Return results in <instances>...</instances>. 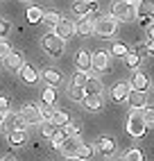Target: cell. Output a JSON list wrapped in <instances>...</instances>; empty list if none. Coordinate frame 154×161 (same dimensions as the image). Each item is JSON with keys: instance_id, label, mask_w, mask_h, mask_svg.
Here are the masks:
<instances>
[{"instance_id": "cell-1", "label": "cell", "mask_w": 154, "mask_h": 161, "mask_svg": "<svg viewBox=\"0 0 154 161\" xmlns=\"http://www.w3.org/2000/svg\"><path fill=\"white\" fill-rule=\"evenodd\" d=\"M116 30H118V20L109 14V16H95L93 20V32L100 39H111L116 34Z\"/></svg>"}, {"instance_id": "cell-2", "label": "cell", "mask_w": 154, "mask_h": 161, "mask_svg": "<svg viewBox=\"0 0 154 161\" xmlns=\"http://www.w3.org/2000/svg\"><path fill=\"white\" fill-rule=\"evenodd\" d=\"M111 16L116 20H134L136 18V7H134V3L118 0V3L111 5Z\"/></svg>"}, {"instance_id": "cell-3", "label": "cell", "mask_w": 154, "mask_h": 161, "mask_svg": "<svg viewBox=\"0 0 154 161\" xmlns=\"http://www.w3.org/2000/svg\"><path fill=\"white\" fill-rule=\"evenodd\" d=\"M41 43H43V50H46L50 57H61L63 55V39L57 36L54 32H48Z\"/></svg>"}, {"instance_id": "cell-4", "label": "cell", "mask_w": 154, "mask_h": 161, "mask_svg": "<svg viewBox=\"0 0 154 161\" xmlns=\"http://www.w3.org/2000/svg\"><path fill=\"white\" fill-rule=\"evenodd\" d=\"M127 132H129L131 136H136V138H143V136H145L147 125H145V120H143V114H140L138 109L131 111L129 120H127Z\"/></svg>"}, {"instance_id": "cell-5", "label": "cell", "mask_w": 154, "mask_h": 161, "mask_svg": "<svg viewBox=\"0 0 154 161\" xmlns=\"http://www.w3.org/2000/svg\"><path fill=\"white\" fill-rule=\"evenodd\" d=\"M0 125H3V132L5 134H12L14 130H25V127H27L23 123V118H20V114H14V111H5Z\"/></svg>"}, {"instance_id": "cell-6", "label": "cell", "mask_w": 154, "mask_h": 161, "mask_svg": "<svg viewBox=\"0 0 154 161\" xmlns=\"http://www.w3.org/2000/svg\"><path fill=\"white\" fill-rule=\"evenodd\" d=\"M20 118H23V123L30 127V125H41L43 116H41V109L32 102V104H25L23 109H20Z\"/></svg>"}, {"instance_id": "cell-7", "label": "cell", "mask_w": 154, "mask_h": 161, "mask_svg": "<svg viewBox=\"0 0 154 161\" xmlns=\"http://www.w3.org/2000/svg\"><path fill=\"white\" fill-rule=\"evenodd\" d=\"M84 143H82V138L80 136H66V141L61 143V152H63V157L66 159H70V157H77V152H80V147H82Z\"/></svg>"}, {"instance_id": "cell-8", "label": "cell", "mask_w": 154, "mask_h": 161, "mask_svg": "<svg viewBox=\"0 0 154 161\" xmlns=\"http://www.w3.org/2000/svg\"><path fill=\"white\" fill-rule=\"evenodd\" d=\"M54 34L61 36L63 41H66V39H70V36L75 34V23H73V20H68V18H61L59 23L54 25Z\"/></svg>"}, {"instance_id": "cell-9", "label": "cell", "mask_w": 154, "mask_h": 161, "mask_svg": "<svg viewBox=\"0 0 154 161\" xmlns=\"http://www.w3.org/2000/svg\"><path fill=\"white\" fill-rule=\"evenodd\" d=\"M109 52H104V50H97V52H93L91 55V68H95V70H107L109 68Z\"/></svg>"}, {"instance_id": "cell-10", "label": "cell", "mask_w": 154, "mask_h": 161, "mask_svg": "<svg viewBox=\"0 0 154 161\" xmlns=\"http://www.w3.org/2000/svg\"><path fill=\"white\" fill-rule=\"evenodd\" d=\"M127 102L131 109H143V107H147V93L145 91H129Z\"/></svg>"}, {"instance_id": "cell-11", "label": "cell", "mask_w": 154, "mask_h": 161, "mask_svg": "<svg viewBox=\"0 0 154 161\" xmlns=\"http://www.w3.org/2000/svg\"><path fill=\"white\" fill-rule=\"evenodd\" d=\"M75 32H77L80 36H91V34H93V18L82 16V18L75 23Z\"/></svg>"}, {"instance_id": "cell-12", "label": "cell", "mask_w": 154, "mask_h": 161, "mask_svg": "<svg viewBox=\"0 0 154 161\" xmlns=\"http://www.w3.org/2000/svg\"><path fill=\"white\" fill-rule=\"evenodd\" d=\"M23 52H18V50H12L9 55L5 57V66L9 70H20V66H23Z\"/></svg>"}, {"instance_id": "cell-13", "label": "cell", "mask_w": 154, "mask_h": 161, "mask_svg": "<svg viewBox=\"0 0 154 161\" xmlns=\"http://www.w3.org/2000/svg\"><path fill=\"white\" fill-rule=\"evenodd\" d=\"M136 16L140 18H154V0H138V7H136Z\"/></svg>"}, {"instance_id": "cell-14", "label": "cell", "mask_w": 154, "mask_h": 161, "mask_svg": "<svg viewBox=\"0 0 154 161\" xmlns=\"http://www.w3.org/2000/svg\"><path fill=\"white\" fill-rule=\"evenodd\" d=\"M129 84L127 82H118L116 86L111 89V100L113 102H123V100H127V95H129Z\"/></svg>"}, {"instance_id": "cell-15", "label": "cell", "mask_w": 154, "mask_h": 161, "mask_svg": "<svg viewBox=\"0 0 154 161\" xmlns=\"http://www.w3.org/2000/svg\"><path fill=\"white\" fill-rule=\"evenodd\" d=\"M20 80H23L25 84H34V82L39 80V73L34 70V66L23 64V66H20Z\"/></svg>"}, {"instance_id": "cell-16", "label": "cell", "mask_w": 154, "mask_h": 161, "mask_svg": "<svg viewBox=\"0 0 154 161\" xmlns=\"http://www.w3.org/2000/svg\"><path fill=\"white\" fill-rule=\"evenodd\" d=\"M82 104H84L86 111H100L102 109V98L100 95H84Z\"/></svg>"}, {"instance_id": "cell-17", "label": "cell", "mask_w": 154, "mask_h": 161, "mask_svg": "<svg viewBox=\"0 0 154 161\" xmlns=\"http://www.w3.org/2000/svg\"><path fill=\"white\" fill-rule=\"evenodd\" d=\"M131 86H134V91H147V86H150L147 75L140 73V70H136L134 73V80H131Z\"/></svg>"}, {"instance_id": "cell-18", "label": "cell", "mask_w": 154, "mask_h": 161, "mask_svg": "<svg viewBox=\"0 0 154 161\" xmlns=\"http://www.w3.org/2000/svg\"><path fill=\"white\" fill-rule=\"evenodd\" d=\"M97 147H100V152H102V154L111 157V154L116 152V141H113L111 136H102L100 141H97Z\"/></svg>"}, {"instance_id": "cell-19", "label": "cell", "mask_w": 154, "mask_h": 161, "mask_svg": "<svg viewBox=\"0 0 154 161\" xmlns=\"http://www.w3.org/2000/svg\"><path fill=\"white\" fill-rule=\"evenodd\" d=\"M43 80L48 82V86H59L61 84V73L57 68H46L43 70Z\"/></svg>"}, {"instance_id": "cell-20", "label": "cell", "mask_w": 154, "mask_h": 161, "mask_svg": "<svg viewBox=\"0 0 154 161\" xmlns=\"http://www.w3.org/2000/svg\"><path fill=\"white\" fill-rule=\"evenodd\" d=\"M84 91H86V95H100L102 93V82L97 77H89L84 84Z\"/></svg>"}, {"instance_id": "cell-21", "label": "cell", "mask_w": 154, "mask_h": 161, "mask_svg": "<svg viewBox=\"0 0 154 161\" xmlns=\"http://www.w3.org/2000/svg\"><path fill=\"white\" fill-rule=\"evenodd\" d=\"M75 61H77V68L86 73V70L91 68V52L80 50V52H77V57H75Z\"/></svg>"}, {"instance_id": "cell-22", "label": "cell", "mask_w": 154, "mask_h": 161, "mask_svg": "<svg viewBox=\"0 0 154 161\" xmlns=\"http://www.w3.org/2000/svg\"><path fill=\"white\" fill-rule=\"evenodd\" d=\"M125 59V64H127V68H131V70H136L138 66H140V55H138V52H127V55L123 57Z\"/></svg>"}, {"instance_id": "cell-23", "label": "cell", "mask_w": 154, "mask_h": 161, "mask_svg": "<svg viewBox=\"0 0 154 161\" xmlns=\"http://www.w3.org/2000/svg\"><path fill=\"white\" fill-rule=\"evenodd\" d=\"M7 136H9V143H12V145H23V143L27 141L25 130H14L12 134H7Z\"/></svg>"}, {"instance_id": "cell-24", "label": "cell", "mask_w": 154, "mask_h": 161, "mask_svg": "<svg viewBox=\"0 0 154 161\" xmlns=\"http://www.w3.org/2000/svg\"><path fill=\"white\" fill-rule=\"evenodd\" d=\"M127 52H129V48H127L125 43H120V41H113V43H111V50H109V55H113V57H120V59H123Z\"/></svg>"}, {"instance_id": "cell-25", "label": "cell", "mask_w": 154, "mask_h": 161, "mask_svg": "<svg viewBox=\"0 0 154 161\" xmlns=\"http://www.w3.org/2000/svg\"><path fill=\"white\" fill-rule=\"evenodd\" d=\"M59 20H61V14L59 12H43V20H41V23H46L48 27H54Z\"/></svg>"}, {"instance_id": "cell-26", "label": "cell", "mask_w": 154, "mask_h": 161, "mask_svg": "<svg viewBox=\"0 0 154 161\" xmlns=\"http://www.w3.org/2000/svg\"><path fill=\"white\" fill-rule=\"evenodd\" d=\"M41 100H43V104H54V100H57V91H54V86H46L43 89V93H41Z\"/></svg>"}, {"instance_id": "cell-27", "label": "cell", "mask_w": 154, "mask_h": 161, "mask_svg": "<svg viewBox=\"0 0 154 161\" xmlns=\"http://www.w3.org/2000/svg\"><path fill=\"white\" fill-rule=\"evenodd\" d=\"M68 120H70V118H68V114H66V111H54L52 118H50V123H52L54 127H63Z\"/></svg>"}, {"instance_id": "cell-28", "label": "cell", "mask_w": 154, "mask_h": 161, "mask_svg": "<svg viewBox=\"0 0 154 161\" xmlns=\"http://www.w3.org/2000/svg\"><path fill=\"white\" fill-rule=\"evenodd\" d=\"M25 16H27L30 23H41V20H43V9L41 7H30Z\"/></svg>"}, {"instance_id": "cell-29", "label": "cell", "mask_w": 154, "mask_h": 161, "mask_svg": "<svg viewBox=\"0 0 154 161\" xmlns=\"http://www.w3.org/2000/svg\"><path fill=\"white\" fill-rule=\"evenodd\" d=\"M63 141H66V132H63L61 127H59V130H57V132H54V134L50 136V143H52V147H57V150H59Z\"/></svg>"}, {"instance_id": "cell-30", "label": "cell", "mask_w": 154, "mask_h": 161, "mask_svg": "<svg viewBox=\"0 0 154 161\" xmlns=\"http://www.w3.org/2000/svg\"><path fill=\"white\" fill-rule=\"evenodd\" d=\"M140 114H143V120H145V125H147V127H154V107H143Z\"/></svg>"}, {"instance_id": "cell-31", "label": "cell", "mask_w": 154, "mask_h": 161, "mask_svg": "<svg viewBox=\"0 0 154 161\" xmlns=\"http://www.w3.org/2000/svg\"><path fill=\"white\" fill-rule=\"evenodd\" d=\"M123 161H143V152H140L138 147H131V150H127V152H125Z\"/></svg>"}, {"instance_id": "cell-32", "label": "cell", "mask_w": 154, "mask_h": 161, "mask_svg": "<svg viewBox=\"0 0 154 161\" xmlns=\"http://www.w3.org/2000/svg\"><path fill=\"white\" fill-rule=\"evenodd\" d=\"M57 130H59V127H54V125H52V123L48 120V123H43V125H41V136L50 138V136H52L54 132H57Z\"/></svg>"}, {"instance_id": "cell-33", "label": "cell", "mask_w": 154, "mask_h": 161, "mask_svg": "<svg viewBox=\"0 0 154 161\" xmlns=\"http://www.w3.org/2000/svg\"><path fill=\"white\" fill-rule=\"evenodd\" d=\"M91 157H93V147H91V145H82V147H80V152H77V159L89 161Z\"/></svg>"}, {"instance_id": "cell-34", "label": "cell", "mask_w": 154, "mask_h": 161, "mask_svg": "<svg viewBox=\"0 0 154 161\" xmlns=\"http://www.w3.org/2000/svg\"><path fill=\"white\" fill-rule=\"evenodd\" d=\"M84 95H86V93H84L82 86H75V84H70V98H73V100L82 102V100H84Z\"/></svg>"}, {"instance_id": "cell-35", "label": "cell", "mask_w": 154, "mask_h": 161, "mask_svg": "<svg viewBox=\"0 0 154 161\" xmlns=\"http://www.w3.org/2000/svg\"><path fill=\"white\" fill-rule=\"evenodd\" d=\"M61 130L66 132V136H77V134H80V127H77L75 123H70V120H68V123H66V125L61 127Z\"/></svg>"}, {"instance_id": "cell-36", "label": "cell", "mask_w": 154, "mask_h": 161, "mask_svg": "<svg viewBox=\"0 0 154 161\" xmlns=\"http://www.w3.org/2000/svg\"><path fill=\"white\" fill-rule=\"evenodd\" d=\"M86 80H89V75H86L84 70H82V73H75V77H73V84H75V86H82V89H84Z\"/></svg>"}, {"instance_id": "cell-37", "label": "cell", "mask_w": 154, "mask_h": 161, "mask_svg": "<svg viewBox=\"0 0 154 161\" xmlns=\"http://www.w3.org/2000/svg\"><path fill=\"white\" fill-rule=\"evenodd\" d=\"M9 52H12L9 43H7V41H3V39H0V61H5V57L9 55Z\"/></svg>"}, {"instance_id": "cell-38", "label": "cell", "mask_w": 154, "mask_h": 161, "mask_svg": "<svg viewBox=\"0 0 154 161\" xmlns=\"http://www.w3.org/2000/svg\"><path fill=\"white\" fill-rule=\"evenodd\" d=\"M52 114H54V109H52L50 104H43V107H41V116L46 118V120H50V118H52Z\"/></svg>"}, {"instance_id": "cell-39", "label": "cell", "mask_w": 154, "mask_h": 161, "mask_svg": "<svg viewBox=\"0 0 154 161\" xmlns=\"http://www.w3.org/2000/svg\"><path fill=\"white\" fill-rule=\"evenodd\" d=\"M9 30H12V25H9L5 18H0V36H7V34H9Z\"/></svg>"}, {"instance_id": "cell-40", "label": "cell", "mask_w": 154, "mask_h": 161, "mask_svg": "<svg viewBox=\"0 0 154 161\" xmlns=\"http://www.w3.org/2000/svg\"><path fill=\"white\" fill-rule=\"evenodd\" d=\"M0 111H9V98H7V95H0Z\"/></svg>"}, {"instance_id": "cell-41", "label": "cell", "mask_w": 154, "mask_h": 161, "mask_svg": "<svg viewBox=\"0 0 154 161\" xmlns=\"http://www.w3.org/2000/svg\"><path fill=\"white\" fill-rule=\"evenodd\" d=\"M145 52H147V55H152V57H154V41H152V39L147 41V46H145Z\"/></svg>"}, {"instance_id": "cell-42", "label": "cell", "mask_w": 154, "mask_h": 161, "mask_svg": "<svg viewBox=\"0 0 154 161\" xmlns=\"http://www.w3.org/2000/svg\"><path fill=\"white\" fill-rule=\"evenodd\" d=\"M147 36L154 41V25H150V27H147Z\"/></svg>"}, {"instance_id": "cell-43", "label": "cell", "mask_w": 154, "mask_h": 161, "mask_svg": "<svg viewBox=\"0 0 154 161\" xmlns=\"http://www.w3.org/2000/svg\"><path fill=\"white\" fill-rule=\"evenodd\" d=\"M0 161H16V159H12V157H0Z\"/></svg>"}, {"instance_id": "cell-44", "label": "cell", "mask_w": 154, "mask_h": 161, "mask_svg": "<svg viewBox=\"0 0 154 161\" xmlns=\"http://www.w3.org/2000/svg\"><path fill=\"white\" fill-rule=\"evenodd\" d=\"M68 161H82V159H77V157H70V159H68Z\"/></svg>"}, {"instance_id": "cell-45", "label": "cell", "mask_w": 154, "mask_h": 161, "mask_svg": "<svg viewBox=\"0 0 154 161\" xmlns=\"http://www.w3.org/2000/svg\"><path fill=\"white\" fill-rule=\"evenodd\" d=\"M125 3H138V0H125Z\"/></svg>"}, {"instance_id": "cell-46", "label": "cell", "mask_w": 154, "mask_h": 161, "mask_svg": "<svg viewBox=\"0 0 154 161\" xmlns=\"http://www.w3.org/2000/svg\"><path fill=\"white\" fill-rule=\"evenodd\" d=\"M3 116H5V114H3V111H0V120H3Z\"/></svg>"}, {"instance_id": "cell-47", "label": "cell", "mask_w": 154, "mask_h": 161, "mask_svg": "<svg viewBox=\"0 0 154 161\" xmlns=\"http://www.w3.org/2000/svg\"><path fill=\"white\" fill-rule=\"evenodd\" d=\"M86 3H89V0H86Z\"/></svg>"}]
</instances>
